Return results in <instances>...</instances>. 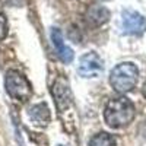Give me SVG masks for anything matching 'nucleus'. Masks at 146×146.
<instances>
[{
  "mask_svg": "<svg viewBox=\"0 0 146 146\" xmlns=\"http://www.w3.org/2000/svg\"><path fill=\"white\" fill-rule=\"evenodd\" d=\"M6 92L21 102H27L32 95V86L28 79L16 70H9L5 76Z\"/></svg>",
  "mask_w": 146,
  "mask_h": 146,
  "instance_id": "nucleus-3",
  "label": "nucleus"
},
{
  "mask_svg": "<svg viewBox=\"0 0 146 146\" xmlns=\"http://www.w3.org/2000/svg\"><path fill=\"white\" fill-rule=\"evenodd\" d=\"M50 36H51L53 45L56 48V53L60 57V60L64 62V63H72V60H73V57H75V54H73L72 48L66 45V42L63 40L62 31H60L58 28H53L51 32H50Z\"/></svg>",
  "mask_w": 146,
  "mask_h": 146,
  "instance_id": "nucleus-6",
  "label": "nucleus"
},
{
  "mask_svg": "<svg viewBox=\"0 0 146 146\" xmlns=\"http://www.w3.org/2000/svg\"><path fill=\"white\" fill-rule=\"evenodd\" d=\"M88 146H117V143H115L114 136H111L110 133L101 131L89 140Z\"/></svg>",
  "mask_w": 146,
  "mask_h": 146,
  "instance_id": "nucleus-9",
  "label": "nucleus"
},
{
  "mask_svg": "<svg viewBox=\"0 0 146 146\" xmlns=\"http://www.w3.org/2000/svg\"><path fill=\"white\" fill-rule=\"evenodd\" d=\"M85 21L91 27H102L110 21V10L102 5H91L85 12Z\"/></svg>",
  "mask_w": 146,
  "mask_h": 146,
  "instance_id": "nucleus-7",
  "label": "nucleus"
},
{
  "mask_svg": "<svg viewBox=\"0 0 146 146\" xmlns=\"http://www.w3.org/2000/svg\"><path fill=\"white\" fill-rule=\"evenodd\" d=\"M7 35V19L3 13H0V41H3Z\"/></svg>",
  "mask_w": 146,
  "mask_h": 146,
  "instance_id": "nucleus-10",
  "label": "nucleus"
},
{
  "mask_svg": "<svg viewBox=\"0 0 146 146\" xmlns=\"http://www.w3.org/2000/svg\"><path fill=\"white\" fill-rule=\"evenodd\" d=\"M29 117L35 124L47 126L50 121V110H48L45 102H40L29 110Z\"/></svg>",
  "mask_w": 146,
  "mask_h": 146,
  "instance_id": "nucleus-8",
  "label": "nucleus"
},
{
  "mask_svg": "<svg viewBox=\"0 0 146 146\" xmlns=\"http://www.w3.org/2000/svg\"><path fill=\"white\" fill-rule=\"evenodd\" d=\"M102 69H104L102 58L94 51L82 56L78 64V73L82 78H96L102 72Z\"/></svg>",
  "mask_w": 146,
  "mask_h": 146,
  "instance_id": "nucleus-4",
  "label": "nucleus"
},
{
  "mask_svg": "<svg viewBox=\"0 0 146 146\" xmlns=\"http://www.w3.org/2000/svg\"><path fill=\"white\" fill-rule=\"evenodd\" d=\"M136 110L133 102L126 96H117L111 98L104 110L105 123L113 129H121L129 126L135 118Z\"/></svg>",
  "mask_w": 146,
  "mask_h": 146,
  "instance_id": "nucleus-1",
  "label": "nucleus"
},
{
  "mask_svg": "<svg viewBox=\"0 0 146 146\" xmlns=\"http://www.w3.org/2000/svg\"><path fill=\"white\" fill-rule=\"evenodd\" d=\"M121 27L124 34L129 35H142L146 31V19L136 10L126 9L121 13Z\"/></svg>",
  "mask_w": 146,
  "mask_h": 146,
  "instance_id": "nucleus-5",
  "label": "nucleus"
},
{
  "mask_svg": "<svg viewBox=\"0 0 146 146\" xmlns=\"http://www.w3.org/2000/svg\"><path fill=\"white\" fill-rule=\"evenodd\" d=\"M60 146H62V145H60Z\"/></svg>",
  "mask_w": 146,
  "mask_h": 146,
  "instance_id": "nucleus-11",
  "label": "nucleus"
},
{
  "mask_svg": "<svg viewBox=\"0 0 146 146\" xmlns=\"http://www.w3.org/2000/svg\"><path fill=\"white\" fill-rule=\"evenodd\" d=\"M139 79V69L135 63L124 62L117 64L110 73V85L118 94H127L136 86Z\"/></svg>",
  "mask_w": 146,
  "mask_h": 146,
  "instance_id": "nucleus-2",
  "label": "nucleus"
}]
</instances>
